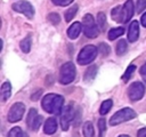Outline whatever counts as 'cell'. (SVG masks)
I'll list each match as a JSON object with an SVG mask.
<instances>
[{"label": "cell", "instance_id": "cell-1", "mask_svg": "<svg viewBox=\"0 0 146 137\" xmlns=\"http://www.w3.org/2000/svg\"><path fill=\"white\" fill-rule=\"evenodd\" d=\"M63 105H64V98L60 95H56V94H47L41 100L42 108L46 112L55 115L62 113Z\"/></svg>", "mask_w": 146, "mask_h": 137}, {"label": "cell", "instance_id": "cell-2", "mask_svg": "<svg viewBox=\"0 0 146 137\" xmlns=\"http://www.w3.org/2000/svg\"><path fill=\"white\" fill-rule=\"evenodd\" d=\"M82 30H83V33L87 38L94 39L98 35L99 29H98V25L96 24L91 14H86L83 16V18H82Z\"/></svg>", "mask_w": 146, "mask_h": 137}, {"label": "cell", "instance_id": "cell-3", "mask_svg": "<svg viewBox=\"0 0 146 137\" xmlns=\"http://www.w3.org/2000/svg\"><path fill=\"white\" fill-rule=\"evenodd\" d=\"M136 112L130 108V107H124L117 112H115L112 118L110 119V124L111 126H117L120 123H123L125 121H129V120H132L133 118H136Z\"/></svg>", "mask_w": 146, "mask_h": 137}, {"label": "cell", "instance_id": "cell-4", "mask_svg": "<svg viewBox=\"0 0 146 137\" xmlns=\"http://www.w3.org/2000/svg\"><path fill=\"white\" fill-rule=\"evenodd\" d=\"M76 70L72 62H67L62 65L59 70V82L62 84H68L75 79Z\"/></svg>", "mask_w": 146, "mask_h": 137}, {"label": "cell", "instance_id": "cell-5", "mask_svg": "<svg viewBox=\"0 0 146 137\" xmlns=\"http://www.w3.org/2000/svg\"><path fill=\"white\" fill-rule=\"evenodd\" d=\"M98 54V49L92 46V45H88L84 48L81 49V51L78 55V63L80 65H87L90 64L92 61H95V58L97 57Z\"/></svg>", "mask_w": 146, "mask_h": 137}, {"label": "cell", "instance_id": "cell-6", "mask_svg": "<svg viewBox=\"0 0 146 137\" xmlns=\"http://www.w3.org/2000/svg\"><path fill=\"white\" fill-rule=\"evenodd\" d=\"M144 94H145V87L139 81L132 82L128 88V97L131 102H137L141 99Z\"/></svg>", "mask_w": 146, "mask_h": 137}, {"label": "cell", "instance_id": "cell-7", "mask_svg": "<svg viewBox=\"0 0 146 137\" xmlns=\"http://www.w3.org/2000/svg\"><path fill=\"white\" fill-rule=\"evenodd\" d=\"M24 112H25V106L23 103H15L11 105L9 112H8V121L11 122V123H15L17 121H19L23 115H24Z\"/></svg>", "mask_w": 146, "mask_h": 137}, {"label": "cell", "instance_id": "cell-8", "mask_svg": "<svg viewBox=\"0 0 146 137\" xmlns=\"http://www.w3.org/2000/svg\"><path fill=\"white\" fill-rule=\"evenodd\" d=\"M13 9L17 13L25 15L27 18H33L34 16V8L27 1H18V2L13 3Z\"/></svg>", "mask_w": 146, "mask_h": 137}, {"label": "cell", "instance_id": "cell-9", "mask_svg": "<svg viewBox=\"0 0 146 137\" xmlns=\"http://www.w3.org/2000/svg\"><path fill=\"white\" fill-rule=\"evenodd\" d=\"M73 118H74V110H73V106H72V105H66V106L63 108V113H62V116H60V126H62V129H63L64 131L68 130L70 124H71Z\"/></svg>", "mask_w": 146, "mask_h": 137}, {"label": "cell", "instance_id": "cell-10", "mask_svg": "<svg viewBox=\"0 0 146 137\" xmlns=\"http://www.w3.org/2000/svg\"><path fill=\"white\" fill-rule=\"evenodd\" d=\"M133 13H135V7H133L132 0L125 1V3L122 6V9H121V21H120V23H127L128 21H130L131 17L133 16Z\"/></svg>", "mask_w": 146, "mask_h": 137}, {"label": "cell", "instance_id": "cell-11", "mask_svg": "<svg viewBox=\"0 0 146 137\" xmlns=\"http://www.w3.org/2000/svg\"><path fill=\"white\" fill-rule=\"evenodd\" d=\"M138 37H139V24L137 21H132L128 30V40L130 42H135L137 41Z\"/></svg>", "mask_w": 146, "mask_h": 137}, {"label": "cell", "instance_id": "cell-12", "mask_svg": "<svg viewBox=\"0 0 146 137\" xmlns=\"http://www.w3.org/2000/svg\"><path fill=\"white\" fill-rule=\"evenodd\" d=\"M57 130V121L55 118H48L43 126V131L47 135H52Z\"/></svg>", "mask_w": 146, "mask_h": 137}, {"label": "cell", "instance_id": "cell-13", "mask_svg": "<svg viewBox=\"0 0 146 137\" xmlns=\"http://www.w3.org/2000/svg\"><path fill=\"white\" fill-rule=\"evenodd\" d=\"M81 30H82V26H81V23L79 22H74L67 30V35L70 39H76L79 37V34L81 33Z\"/></svg>", "mask_w": 146, "mask_h": 137}, {"label": "cell", "instance_id": "cell-14", "mask_svg": "<svg viewBox=\"0 0 146 137\" xmlns=\"http://www.w3.org/2000/svg\"><path fill=\"white\" fill-rule=\"evenodd\" d=\"M0 94H1V99H2V102H6V100L10 97V95H11V84H10L9 81H6V82L2 83Z\"/></svg>", "mask_w": 146, "mask_h": 137}, {"label": "cell", "instance_id": "cell-15", "mask_svg": "<svg viewBox=\"0 0 146 137\" xmlns=\"http://www.w3.org/2000/svg\"><path fill=\"white\" fill-rule=\"evenodd\" d=\"M97 74V66L96 65H91L87 68V71L84 72V81L86 82H91L95 76Z\"/></svg>", "mask_w": 146, "mask_h": 137}, {"label": "cell", "instance_id": "cell-16", "mask_svg": "<svg viewBox=\"0 0 146 137\" xmlns=\"http://www.w3.org/2000/svg\"><path fill=\"white\" fill-rule=\"evenodd\" d=\"M31 43H32V40H31V37L30 35H27L26 38H24L21 41V43H19V47H21L22 51L25 53V54L30 53V50H31Z\"/></svg>", "mask_w": 146, "mask_h": 137}, {"label": "cell", "instance_id": "cell-17", "mask_svg": "<svg viewBox=\"0 0 146 137\" xmlns=\"http://www.w3.org/2000/svg\"><path fill=\"white\" fill-rule=\"evenodd\" d=\"M123 33H124V29L123 27H114V29H111L110 32H108V39L110 40H115L116 38L121 37Z\"/></svg>", "mask_w": 146, "mask_h": 137}, {"label": "cell", "instance_id": "cell-18", "mask_svg": "<svg viewBox=\"0 0 146 137\" xmlns=\"http://www.w3.org/2000/svg\"><path fill=\"white\" fill-rule=\"evenodd\" d=\"M112 105H113L112 99H106V100H104V102L102 103L100 107H99V113H100L102 115L107 114V113L110 112V110L112 108Z\"/></svg>", "mask_w": 146, "mask_h": 137}, {"label": "cell", "instance_id": "cell-19", "mask_svg": "<svg viewBox=\"0 0 146 137\" xmlns=\"http://www.w3.org/2000/svg\"><path fill=\"white\" fill-rule=\"evenodd\" d=\"M39 114H38V111L35 110V108H31L30 111H29V113H27V119H26V124H27V127L31 129L32 128V124H33V122H34V120L36 119V116H38Z\"/></svg>", "mask_w": 146, "mask_h": 137}, {"label": "cell", "instance_id": "cell-20", "mask_svg": "<svg viewBox=\"0 0 146 137\" xmlns=\"http://www.w3.org/2000/svg\"><path fill=\"white\" fill-rule=\"evenodd\" d=\"M83 136L84 137H94L95 132H94V127L91 124V122L87 121L83 124Z\"/></svg>", "mask_w": 146, "mask_h": 137}, {"label": "cell", "instance_id": "cell-21", "mask_svg": "<svg viewBox=\"0 0 146 137\" xmlns=\"http://www.w3.org/2000/svg\"><path fill=\"white\" fill-rule=\"evenodd\" d=\"M76 11H78V6L76 5H74L71 8H68L65 11V21L66 22H71L73 19V17L76 15Z\"/></svg>", "mask_w": 146, "mask_h": 137}, {"label": "cell", "instance_id": "cell-22", "mask_svg": "<svg viewBox=\"0 0 146 137\" xmlns=\"http://www.w3.org/2000/svg\"><path fill=\"white\" fill-rule=\"evenodd\" d=\"M97 25L99 31H104L106 27V16L104 13H98L97 15Z\"/></svg>", "mask_w": 146, "mask_h": 137}, {"label": "cell", "instance_id": "cell-23", "mask_svg": "<svg viewBox=\"0 0 146 137\" xmlns=\"http://www.w3.org/2000/svg\"><path fill=\"white\" fill-rule=\"evenodd\" d=\"M128 50V45H127V41L125 40H120L119 42H117V45H116V54L119 55V56H121V55H123V54H125V51Z\"/></svg>", "mask_w": 146, "mask_h": 137}, {"label": "cell", "instance_id": "cell-24", "mask_svg": "<svg viewBox=\"0 0 146 137\" xmlns=\"http://www.w3.org/2000/svg\"><path fill=\"white\" fill-rule=\"evenodd\" d=\"M135 70H136V66H135V65H130V66H128V68L125 70L124 74L122 75V80L128 81V80L131 78V75H132V73L135 72Z\"/></svg>", "mask_w": 146, "mask_h": 137}, {"label": "cell", "instance_id": "cell-25", "mask_svg": "<svg viewBox=\"0 0 146 137\" xmlns=\"http://www.w3.org/2000/svg\"><path fill=\"white\" fill-rule=\"evenodd\" d=\"M98 130H99V135L98 137H104L105 135V131H106V122H105V119H99L98 121Z\"/></svg>", "mask_w": 146, "mask_h": 137}, {"label": "cell", "instance_id": "cell-26", "mask_svg": "<svg viewBox=\"0 0 146 137\" xmlns=\"http://www.w3.org/2000/svg\"><path fill=\"white\" fill-rule=\"evenodd\" d=\"M121 9H122V7H115V8H113V10H112V18L115 21V22H120L121 21Z\"/></svg>", "mask_w": 146, "mask_h": 137}, {"label": "cell", "instance_id": "cell-27", "mask_svg": "<svg viewBox=\"0 0 146 137\" xmlns=\"http://www.w3.org/2000/svg\"><path fill=\"white\" fill-rule=\"evenodd\" d=\"M7 137H23V131H22V129L19 127H14L9 131Z\"/></svg>", "mask_w": 146, "mask_h": 137}, {"label": "cell", "instance_id": "cell-28", "mask_svg": "<svg viewBox=\"0 0 146 137\" xmlns=\"http://www.w3.org/2000/svg\"><path fill=\"white\" fill-rule=\"evenodd\" d=\"M48 21L52 24V25H57L59 22H60V17L57 13H51L48 15Z\"/></svg>", "mask_w": 146, "mask_h": 137}, {"label": "cell", "instance_id": "cell-29", "mask_svg": "<svg viewBox=\"0 0 146 137\" xmlns=\"http://www.w3.org/2000/svg\"><path fill=\"white\" fill-rule=\"evenodd\" d=\"M99 51H100V55H103V56H107L108 54H110V51H111V49H110V47L106 45V43H100L99 45Z\"/></svg>", "mask_w": 146, "mask_h": 137}, {"label": "cell", "instance_id": "cell-30", "mask_svg": "<svg viewBox=\"0 0 146 137\" xmlns=\"http://www.w3.org/2000/svg\"><path fill=\"white\" fill-rule=\"evenodd\" d=\"M144 9H146V0H137L136 11L137 13H141Z\"/></svg>", "mask_w": 146, "mask_h": 137}, {"label": "cell", "instance_id": "cell-31", "mask_svg": "<svg viewBox=\"0 0 146 137\" xmlns=\"http://www.w3.org/2000/svg\"><path fill=\"white\" fill-rule=\"evenodd\" d=\"M41 122H42V116L41 115H38L36 116V119L34 120V122H33V124H32V128H31V130H38L39 129V127H40V124H41Z\"/></svg>", "mask_w": 146, "mask_h": 137}, {"label": "cell", "instance_id": "cell-32", "mask_svg": "<svg viewBox=\"0 0 146 137\" xmlns=\"http://www.w3.org/2000/svg\"><path fill=\"white\" fill-rule=\"evenodd\" d=\"M55 5H57V6H62V7H64V6H67V5H70L71 2H73V0H51Z\"/></svg>", "mask_w": 146, "mask_h": 137}, {"label": "cell", "instance_id": "cell-33", "mask_svg": "<svg viewBox=\"0 0 146 137\" xmlns=\"http://www.w3.org/2000/svg\"><path fill=\"white\" fill-rule=\"evenodd\" d=\"M137 137H146V128H143L138 131V135Z\"/></svg>", "mask_w": 146, "mask_h": 137}, {"label": "cell", "instance_id": "cell-34", "mask_svg": "<svg viewBox=\"0 0 146 137\" xmlns=\"http://www.w3.org/2000/svg\"><path fill=\"white\" fill-rule=\"evenodd\" d=\"M139 72H140V74H141V75L146 76V63H144V64H143V66L140 67Z\"/></svg>", "mask_w": 146, "mask_h": 137}, {"label": "cell", "instance_id": "cell-35", "mask_svg": "<svg viewBox=\"0 0 146 137\" xmlns=\"http://www.w3.org/2000/svg\"><path fill=\"white\" fill-rule=\"evenodd\" d=\"M140 23H141V25H143L144 27H146V13L143 14V16H141V18H140Z\"/></svg>", "mask_w": 146, "mask_h": 137}, {"label": "cell", "instance_id": "cell-36", "mask_svg": "<svg viewBox=\"0 0 146 137\" xmlns=\"http://www.w3.org/2000/svg\"><path fill=\"white\" fill-rule=\"evenodd\" d=\"M40 94H41V90H38V92H35L33 96H32V99L34 100L35 98H39V96H40Z\"/></svg>", "mask_w": 146, "mask_h": 137}, {"label": "cell", "instance_id": "cell-37", "mask_svg": "<svg viewBox=\"0 0 146 137\" xmlns=\"http://www.w3.org/2000/svg\"><path fill=\"white\" fill-rule=\"evenodd\" d=\"M119 137H130V136L129 135H120Z\"/></svg>", "mask_w": 146, "mask_h": 137}]
</instances>
